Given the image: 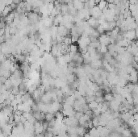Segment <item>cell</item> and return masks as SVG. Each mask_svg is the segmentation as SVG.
Listing matches in <instances>:
<instances>
[{
  "instance_id": "6da1fadb",
  "label": "cell",
  "mask_w": 138,
  "mask_h": 137,
  "mask_svg": "<svg viewBox=\"0 0 138 137\" xmlns=\"http://www.w3.org/2000/svg\"><path fill=\"white\" fill-rule=\"evenodd\" d=\"M124 37L125 38L126 40H128L130 41L137 40V37H136V32H135V30L126 31L125 32H124Z\"/></svg>"
},
{
  "instance_id": "7a4b0ae2",
  "label": "cell",
  "mask_w": 138,
  "mask_h": 137,
  "mask_svg": "<svg viewBox=\"0 0 138 137\" xmlns=\"http://www.w3.org/2000/svg\"><path fill=\"white\" fill-rule=\"evenodd\" d=\"M103 98H104V100L105 102H111L115 99V96L111 94V93H108V94H104L103 95Z\"/></svg>"
},
{
  "instance_id": "3957f363",
  "label": "cell",
  "mask_w": 138,
  "mask_h": 137,
  "mask_svg": "<svg viewBox=\"0 0 138 137\" xmlns=\"http://www.w3.org/2000/svg\"><path fill=\"white\" fill-rule=\"evenodd\" d=\"M56 117H55V114H53V113H46L45 114V121L46 122H51L53 121V119H55Z\"/></svg>"
},
{
  "instance_id": "277c9868",
  "label": "cell",
  "mask_w": 138,
  "mask_h": 137,
  "mask_svg": "<svg viewBox=\"0 0 138 137\" xmlns=\"http://www.w3.org/2000/svg\"><path fill=\"white\" fill-rule=\"evenodd\" d=\"M108 2H107L106 0H101V1L98 3L97 6L99 7V8L101 11H103L106 7H108Z\"/></svg>"
},
{
  "instance_id": "5b68a950",
  "label": "cell",
  "mask_w": 138,
  "mask_h": 137,
  "mask_svg": "<svg viewBox=\"0 0 138 137\" xmlns=\"http://www.w3.org/2000/svg\"><path fill=\"white\" fill-rule=\"evenodd\" d=\"M88 105H89L90 110H91L92 111H94V110H95L96 109H97V107H99V104L95 102V101H94V102H91L88 103Z\"/></svg>"
},
{
  "instance_id": "8992f818",
  "label": "cell",
  "mask_w": 138,
  "mask_h": 137,
  "mask_svg": "<svg viewBox=\"0 0 138 137\" xmlns=\"http://www.w3.org/2000/svg\"><path fill=\"white\" fill-rule=\"evenodd\" d=\"M108 52V46H107L105 45H101L100 47V53L103 54H105L106 53Z\"/></svg>"
},
{
  "instance_id": "52a82bcc",
  "label": "cell",
  "mask_w": 138,
  "mask_h": 137,
  "mask_svg": "<svg viewBox=\"0 0 138 137\" xmlns=\"http://www.w3.org/2000/svg\"><path fill=\"white\" fill-rule=\"evenodd\" d=\"M135 32H136V37H137V39H138V24L137 26L136 29H135Z\"/></svg>"
},
{
  "instance_id": "ba28073f",
  "label": "cell",
  "mask_w": 138,
  "mask_h": 137,
  "mask_svg": "<svg viewBox=\"0 0 138 137\" xmlns=\"http://www.w3.org/2000/svg\"><path fill=\"white\" fill-rule=\"evenodd\" d=\"M106 1H107V2H108V1H109V0H106Z\"/></svg>"
}]
</instances>
